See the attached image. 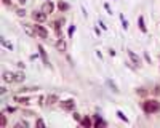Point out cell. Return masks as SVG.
<instances>
[{
	"label": "cell",
	"instance_id": "6da1fadb",
	"mask_svg": "<svg viewBox=\"0 0 160 128\" xmlns=\"http://www.w3.org/2000/svg\"><path fill=\"white\" fill-rule=\"evenodd\" d=\"M143 109L146 114H155L160 111V103L155 99H147L143 103Z\"/></svg>",
	"mask_w": 160,
	"mask_h": 128
},
{
	"label": "cell",
	"instance_id": "7a4b0ae2",
	"mask_svg": "<svg viewBox=\"0 0 160 128\" xmlns=\"http://www.w3.org/2000/svg\"><path fill=\"white\" fill-rule=\"evenodd\" d=\"M61 107H63L64 111H74V107H75V103H74V99L61 101Z\"/></svg>",
	"mask_w": 160,
	"mask_h": 128
},
{
	"label": "cell",
	"instance_id": "3957f363",
	"mask_svg": "<svg viewBox=\"0 0 160 128\" xmlns=\"http://www.w3.org/2000/svg\"><path fill=\"white\" fill-rule=\"evenodd\" d=\"M32 19L35 21V23H43L47 19V15L43 11H34L32 13Z\"/></svg>",
	"mask_w": 160,
	"mask_h": 128
},
{
	"label": "cell",
	"instance_id": "277c9868",
	"mask_svg": "<svg viewBox=\"0 0 160 128\" xmlns=\"http://www.w3.org/2000/svg\"><path fill=\"white\" fill-rule=\"evenodd\" d=\"M34 29H35V34L39 37H42V39H47V37H48V32H47V29H45V27H42V26H37V24H35V26H34Z\"/></svg>",
	"mask_w": 160,
	"mask_h": 128
},
{
	"label": "cell",
	"instance_id": "5b68a950",
	"mask_svg": "<svg viewBox=\"0 0 160 128\" xmlns=\"http://www.w3.org/2000/svg\"><path fill=\"white\" fill-rule=\"evenodd\" d=\"M42 11H43L45 15H50V13H53V3H51V0H47V2L42 5Z\"/></svg>",
	"mask_w": 160,
	"mask_h": 128
},
{
	"label": "cell",
	"instance_id": "8992f818",
	"mask_svg": "<svg viewBox=\"0 0 160 128\" xmlns=\"http://www.w3.org/2000/svg\"><path fill=\"white\" fill-rule=\"evenodd\" d=\"M128 56H130V59H131V63L135 64V66H139V56L136 55L135 51H131V50H127Z\"/></svg>",
	"mask_w": 160,
	"mask_h": 128
},
{
	"label": "cell",
	"instance_id": "52a82bcc",
	"mask_svg": "<svg viewBox=\"0 0 160 128\" xmlns=\"http://www.w3.org/2000/svg\"><path fill=\"white\" fill-rule=\"evenodd\" d=\"M23 29H24V32H26L29 37L35 35V29H34V26H31V24H23Z\"/></svg>",
	"mask_w": 160,
	"mask_h": 128
},
{
	"label": "cell",
	"instance_id": "ba28073f",
	"mask_svg": "<svg viewBox=\"0 0 160 128\" xmlns=\"http://www.w3.org/2000/svg\"><path fill=\"white\" fill-rule=\"evenodd\" d=\"M3 80L8 83H13L15 82V74L13 72H3Z\"/></svg>",
	"mask_w": 160,
	"mask_h": 128
},
{
	"label": "cell",
	"instance_id": "9c48e42d",
	"mask_svg": "<svg viewBox=\"0 0 160 128\" xmlns=\"http://www.w3.org/2000/svg\"><path fill=\"white\" fill-rule=\"evenodd\" d=\"M56 48H58L59 51H66V42H64L63 39H59L56 42Z\"/></svg>",
	"mask_w": 160,
	"mask_h": 128
},
{
	"label": "cell",
	"instance_id": "30bf717a",
	"mask_svg": "<svg viewBox=\"0 0 160 128\" xmlns=\"http://www.w3.org/2000/svg\"><path fill=\"white\" fill-rule=\"evenodd\" d=\"M39 51H40V55H42V59H43V63L48 66V58H47V53H45V50H43V47H42V45H39Z\"/></svg>",
	"mask_w": 160,
	"mask_h": 128
},
{
	"label": "cell",
	"instance_id": "8fae6325",
	"mask_svg": "<svg viewBox=\"0 0 160 128\" xmlns=\"http://www.w3.org/2000/svg\"><path fill=\"white\" fill-rule=\"evenodd\" d=\"M13 99L16 101V103H19V104H29V98H21V96H15V98H13Z\"/></svg>",
	"mask_w": 160,
	"mask_h": 128
},
{
	"label": "cell",
	"instance_id": "7c38bea8",
	"mask_svg": "<svg viewBox=\"0 0 160 128\" xmlns=\"http://www.w3.org/2000/svg\"><path fill=\"white\" fill-rule=\"evenodd\" d=\"M26 75H24V72H16L15 74V82H24Z\"/></svg>",
	"mask_w": 160,
	"mask_h": 128
},
{
	"label": "cell",
	"instance_id": "4fadbf2b",
	"mask_svg": "<svg viewBox=\"0 0 160 128\" xmlns=\"http://www.w3.org/2000/svg\"><path fill=\"white\" fill-rule=\"evenodd\" d=\"M47 103H48V104H55V103H58V96H56V95H50V96H47Z\"/></svg>",
	"mask_w": 160,
	"mask_h": 128
},
{
	"label": "cell",
	"instance_id": "5bb4252c",
	"mask_svg": "<svg viewBox=\"0 0 160 128\" xmlns=\"http://www.w3.org/2000/svg\"><path fill=\"white\" fill-rule=\"evenodd\" d=\"M58 8H59V11H67L69 5L66 3V2H59V3H58Z\"/></svg>",
	"mask_w": 160,
	"mask_h": 128
},
{
	"label": "cell",
	"instance_id": "9a60e30c",
	"mask_svg": "<svg viewBox=\"0 0 160 128\" xmlns=\"http://www.w3.org/2000/svg\"><path fill=\"white\" fill-rule=\"evenodd\" d=\"M80 125H82V127H90V125H91V120L88 119V117H85V119H82L80 120Z\"/></svg>",
	"mask_w": 160,
	"mask_h": 128
},
{
	"label": "cell",
	"instance_id": "2e32d148",
	"mask_svg": "<svg viewBox=\"0 0 160 128\" xmlns=\"http://www.w3.org/2000/svg\"><path fill=\"white\" fill-rule=\"evenodd\" d=\"M95 125H96L98 128H99V127H106V122H103V120L99 119V115H96V122H95Z\"/></svg>",
	"mask_w": 160,
	"mask_h": 128
},
{
	"label": "cell",
	"instance_id": "e0dca14e",
	"mask_svg": "<svg viewBox=\"0 0 160 128\" xmlns=\"http://www.w3.org/2000/svg\"><path fill=\"white\" fill-rule=\"evenodd\" d=\"M139 29H141L143 32L147 31V29H146V26H144V18H143V16H139Z\"/></svg>",
	"mask_w": 160,
	"mask_h": 128
},
{
	"label": "cell",
	"instance_id": "ac0fdd59",
	"mask_svg": "<svg viewBox=\"0 0 160 128\" xmlns=\"http://www.w3.org/2000/svg\"><path fill=\"white\" fill-rule=\"evenodd\" d=\"M21 127L27 128V127H29V123H27V122H19V123H16V127H15V128H21Z\"/></svg>",
	"mask_w": 160,
	"mask_h": 128
},
{
	"label": "cell",
	"instance_id": "d6986e66",
	"mask_svg": "<svg viewBox=\"0 0 160 128\" xmlns=\"http://www.w3.org/2000/svg\"><path fill=\"white\" fill-rule=\"evenodd\" d=\"M117 115H119V119H120V120H125V122H128L127 117L123 115V112H120V111H119V112H117Z\"/></svg>",
	"mask_w": 160,
	"mask_h": 128
},
{
	"label": "cell",
	"instance_id": "ffe728a7",
	"mask_svg": "<svg viewBox=\"0 0 160 128\" xmlns=\"http://www.w3.org/2000/svg\"><path fill=\"white\" fill-rule=\"evenodd\" d=\"M74 32H75V26H71V27H69V37L74 35Z\"/></svg>",
	"mask_w": 160,
	"mask_h": 128
},
{
	"label": "cell",
	"instance_id": "44dd1931",
	"mask_svg": "<svg viewBox=\"0 0 160 128\" xmlns=\"http://www.w3.org/2000/svg\"><path fill=\"white\" fill-rule=\"evenodd\" d=\"M0 125H2V127H5V125H7V119H5V115L0 117Z\"/></svg>",
	"mask_w": 160,
	"mask_h": 128
},
{
	"label": "cell",
	"instance_id": "7402d4cb",
	"mask_svg": "<svg viewBox=\"0 0 160 128\" xmlns=\"http://www.w3.org/2000/svg\"><path fill=\"white\" fill-rule=\"evenodd\" d=\"M107 83H109V87H111V88H112V90H114V91H115V93H119V90H117V87H115V85H114V83H112L111 80H109Z\"/></svg>",
	"mask_w": 160,
	"mask_h": 128
},
{
	"label": "cell",
	"instance_id": "603a6c76",
	"mask_svg": "<svg viewBox=\"0 0 160 128\" xmlns=\"http://www.w3.org/2000/svg\"><path fill=\"white\" fill-rule=\"evenodd\" d=\"M2 42H3V45L8 48V50H11V48H13V45H11V43H8V42H5V40H2Z\"/></svg>",
	"mask_w": 160,
	"mask_h": 128
},
{
	"label": "cell",
	"instance_id": "cb8c5ba5",
	"mask_svg": "<svg viewBox=\"0 0 160 128\" xmlns=\"http://www.w3.org/2000/svg\"><path fill=\"white\" fill-rule=\"evenodd\" d=\"M74 119H75V120H79V122H80V120H82V117H80V114H77V112H74Z\"/></svg>",
	"mask_w": 160,
	"mask_h": 128
},
{
	"label": "cell",
	"instance_id": "d4e9b609",
	"mask_svg": "<svg viewBox=\"0 0 160 128\" xmlns=\"http://www.w3.org/2000/svg\"><path fill=\"white\" fill-rule=\"evenodd\" d=\"M122 24H123V29H127V27H128V23L123 19V16H122Z\"/></svg>",
	"mask_w": 160,
	"mask_h": 128
},
{
	"label": "cell",
	"instance_id": "484cf974",
	"mask_svg": "<svg viewBox=\"0 0 160 128\" xmlns=\"http://www.w3.org/2000/svg\"><path fill=\"white\" fill-rule=\"evenodd\" d=\"M37 127H45L43 120H37Z\"/></svg>",
	"mask_w": 160,
	"mask_h": 128
},
{
	"label": "cell",
	"instance_id": "4316f807",
	"mask_svg": "<svg viewBox=\"0 0 160 128\" xmlns=\"http://www.w3.org/2000/svg\"><path fill=\"white\" fill-rule=\"evenodd\" d=\"M16 13H18V15H19V16H24V15H26V11H24V10H18V11H16Z\"/></svg>",
	"mask_w": 160,
	"mask_h": 128
},
{
	"label": "cell",
	"instance_id": "83f0119b",
	"mask_svg": "<svg viewBox=\"0 0 160 128\" xmlns=\"http://www.w3.org/2000/svg\"><path fill=\"white\" fill-rule=\"evenodd\" d=\"M155 95H160V87L155 88Z\"/></svg>",
	"mask_w": 160,
	"mask_h": 128
},
{
	"label": "cell",
	"instance_id": "f1b7e54d",
	"mask_svg": "<svg viewBox=\"0 0 160 128\" xmlns=\"http://www.w3.org/2000/svg\"><path fill=\"white\" fill-rule=\"evenodd\" d=\"M3 3H5V5H8V3H10V0H3Z\"/></svg>",
	"mask_w": 160,
	"mask_h": 128
},
{
	"label": "cell",
	"instance_id": "f546056e",
	"mask_svg": "<svg viewBox=\"0 0 160 128\" xmlns=\"http://www.w3.org/2000/svg\"><path fill=\"white\" fill-rule=\"evenodd\" d=\"M19 2H21V3H24V2H26V0H19Z\"/></svg>",
	"mask_w": 160,
	"mask_h": 128
}]
</instances>
